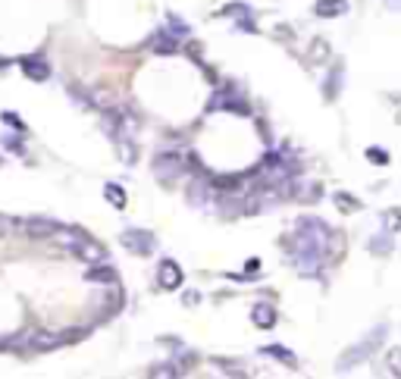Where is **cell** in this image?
<instances>
[{"instance_id":"1","label":"cell","mask_w":401,"mask_h":379,"mask_svg":"<svg viewBox=\"0 0 401 379\" xmlns=\"http://www.w3.org/2000/svg\"><path fill=\"white\" fill-rule=\"evenodd\" d=\"M386 335H389V326H386V323H379V326L373 329L370 335H367L364 342H357L354 348H348V351H345V354H342V357H339V373L351 370V367H357V364H364L367 357H370L373 351L379 348V345L386 342Z\"/></svg>"},{"instance_id":"2","label":"cell","mask_w":401,"mask_h":379,"mask_svg":"<svg viewBox=\"0 0 401 379\" xmlns=\"http://www.w3.org/2000/svg\"><path fill=\"white\" fill-rule=\"evenodd\" d=\"M182 172H185V160H182L176 151H160V154L154 157V176H157V182L172 185Z\"/></svg>"},{"instance_id":"3","label":"cell","mask_w":401,"mask_h":379,"mask_svg":"<svg viewBox=\"0 0 401 379\" xmlns=\"http://www.w3.org/2000/svg\"><path fill=\"white\" fill-rule=\"evenodd\" d=\"M122 248L138 254V257H148V254L157 251V238L148 229H126L122 232Z\"/></svg>"},{"instance_id":"4","label":"cell","mask_w":401,"mask_h":379,"mask_svg":"<svg viewBox=\"0 0 401 379\" xmlns=\"http://www.w3.org/2000/svg\"><path fill=\"white\" fill-rule=\"evenodd\" d=\"M182 279H185V273H182V267L176 261H164L157 267V285L164 291H176L182 285Z\"/></svg>"},{"instance_id":"5","label":"cell","mask_w":401,"mask_h":379,"mask_svg":"<svg viewBox=\"0 0 401 379\" xmlns=\"http://www.w3.org/2000/svg\"><path fill=\"white\" fill-rule=\"evenodd\" d=\"M73 251H75V257L85 263H101L107 257V248L101 245V241H94V238H85V235L73 245Z\"/></svg>"},{"instance_id":"6","label":"cell","mask_w":401,"mask_h":379,"mask_svg":"<svg viewBox=\"0 0 401 379\" xmlns=\"http://www.w3.org/2000/svg\"><path fill=\"white\" fill-rule=\"evenodd\" d=\"M57 226L60 223H53V220H47V216H31V220L23 223V232L29 238H38V241H41V238H51L53 232H57Z\"/></svg>"},{"instance_id":"7","label":"cell","mask_w":401,"mask_h":379,"mask_svg":"<svg viewBox=\"0 0 401 379\" xmlns=\"http://www.w3.org/2000/svg\"><path fill=\"white\" fill-rule=\"evenodd\" d=\"M326 60H329V41L326 38H313L311 47L305 51V66H326Z\"/></svg>"},{"instance_id":"8","label":"cell","mask_w":401,"mask_h":379,"mask_svg":"<svg viewBox=\"0 0 401 379\" xmlns=\"http://www.w3.org/2000/svg\"><path fill=\"white\" fill-rule=\"evenodd\" d=\"M19 66H23L25 79H31V82H47V79H51V66H47L44 60H38V57L23 60Z\"/></svg>"},{"instance_id":"9","label":"cell","mask_w":401,"mask_h":379,"mask_svg":"<svg viewBox=\"0 0 401 379\" xmlns=\"http://www.w3.org/2000/svg\"><path fill=\"white\" fill-rule=\"evenodd\" d=\"M251 320H254V326H260V329H273L276 326V307L267 304V301H260V304L251 307Z\"/></svg>"},{"instance_id":"10","label":"cell","mask_w":401,"mask_h":379,"mask_svg":"<svg viewBox=\"0 0 401 379\" xmlns=\"http://www.w3.org/2000/svg\"><path fill=\"white\" fill-rule=\"evenodd\" d=\"M313 13L320 19H335V16H345L348 13V0H317Z\"/></svg>"},{"instance_id":"11","label":"cell","mask_w":401,"mask_h":379,"mask_svg":"<svg viewBox=\"0 0 401 379\" xmlns=\"http://www.w3.org/2000/svg\"><path fill=\"white\" fill-rule=\"evenodd\" d=\"M220 16H229V19H238V23H242V29L257 31L254 19H248V16H251V7H248V3H229V7H226Z\"/></svg>"},{"instance_id":"12","label":"cell","mask_w":401,"mask_h":379,"mask_svg":"<svg viewBox=\"0 0 401 379\" xmlns=\"http://www.w3.org/2000/svg\"><path fill=\"white\" fill-rule=\"evenodd\" d=\"M88 283H101V285H116V270L113 267H101V263H91V270L85 273Z\"/></svg>"},{"instance_id":"13","label":"cell","mask_w":401,"mask_h":379,"mask_svg":"<svg viewBox=\"0 0 401 379\" xmlns=\"http://www.w3.org/2000/svg\"><path fill=\"white\" fill-rule=\"evenodd\" d=\"M151 51L154 53H176L179 51L176 35H170V31H157V35L151 38Z\"/></svg>"},{"instance_id":"14","label":"cell","mask_w":401,"mask_h":379,"mask_svg":"<svg viewBox=\"0 0 401 379\" xmlns=\"http://www.w3.org/2000/svg\"><path fill=\"white\" fill-rule=\"evenodd\" d=\"M210 198V185L207 182H200V179H194L192 185H188V201L194 204V207H204Z\"/></svg>"},{"instance_id":"15","label":"cell","mask_w":401,"mask_h":379,"mask_svg":"<svg viewBox=\"0 0 401 379\" xmlns=\"http://www.w3.org/2000/svg\"><path fill=\"white\" fill-rule=\"evenodd\" d=\"M339 88H342V66H333L329 69L326 85H323V97H326V101H335V97H339Z\"/></svg>"},{"instance_id":"16","label":"cell","mask_w":401,"mask_h":379,"mask_svg":"<svg viewBox=\"0 0 401 379\" xmlns=\"http://www.w3.org/2000/svg\"><path fill=\"white\" fill-rule=\"evenodd\" d=\"M57 345H63V342H60V335H53V332L31 335V348L35 351H51V348H57Z\"/></svg>"},{"instance_id":"17","label":"cell","mask_w":401,"mask_h":379,"mask_svg":"<svg viewBox=\"0 0 401 379\" xmlns=\"http://www.w3.org/2000/svg\"><path fill=\"white\" fill-rule=\"evenodd\" d=\"M263 354L276 357V361H283V364H285V367H292V370H295V367H298V357L292 354L289 348H279V345H267V348H263Z\"/></svg>"},{"instance_id":"18","label":"cell","mask_w":401,"mask_h":379,"mask_svg":"<svg viewBox=\"0 0 401 379\" xmlns=\"http://www.w3.org/2000/svg\"><path fill=\"white\" fill-rule=\"evenodd\" d=\"M88 101H91L94 107H101V110H110V107H116V97H113L107 88H94V91L88 94Z\"/></svg>"},{"instance_id":"19","label":"cell","mask_w":401,"mask_h":379,"mask_svg":"<svg viewBox=\"0 0 401 379\" xmlns=\"http://www.w3.org/2000/svg\"><path fill=\"white\" fill-rule=\"evenodd\" d=\"M116 148H119V157H122V164L132 166V164H135V157H138L135 138H116Z\"/></svg>"},{"instance_id":"20","label":"cell","mask_w":401,"mask_h":379,"mask_svg":"<svg viewBox=\"0 0 401 379\" xmlns=\"http://www.w3.org/2000/svg\"><path fill=\"white\" fill-rule=\"evenodd\" d=\"M104 198L113 204V207H119V210H126V192L116 185V182H110V185L104 188Z\"/></svg>"},{"instance_id":"21","label":"cell","mask_w":401,"mask_h":379,"mask_svg":"<svg viewBox=\"0 0 401 379\" xmlns=\"http://www.w3.org/2000/svg\"><path fill=\"white\" fill-rule=\"evenodd\" d=\"M392 232H386V235H376L370 241V251L373 254H379V257H386V254H392Z\"/></svg>"},{"instance_id":"22","label":"cell","mask_w":401,"mask_h":379,"mask_svg":"<svg viewBox=\"0 0 401 379\" xmlns=\"http://www.w3.org/2000/svg\"><path fill=\"white\" fill-rule=\"evenodd\" d=\"M148 376H157V379H172V376H182L179 364H157L148 370Z\"/></svg>"},{"instance_id":"23","label":"cell","mask_w":401,"mask_h":379,"mask_svg":"<svg viewBox=\"0 0 401 379\" xmlns=\"http://www.w3.org/2000/svg\"><path fill=\"white\" fill-rule=\"evenodd\" d=\"M401 348H392L389 351V361H386V367H389V376H401Z\"/></svg>"},{"instance_id":"24","label":"cell","mask_w":401,"mask_h":379,"mask_svg":"<svg viewBox=\"0 0 401 379\" xmlns=\"http://www.w3.org/2000/svg\"><path fill=\"white\" fill-rule=\"evenodd\" d=\"M335 204H339V210H361V201L357 198H348V194H335Z\"/></svg>"},{"instance_id":"25","label":"cell","mask_w":401,"mask_h":379,"mask_svg":"<svg viewBox=\"0 0 401 379\" xmlns=\"http://www.w3.org/2000/svg\"><path fill=\"white\" fill-rule=\"evenodd\" d=\"M295 198H298V201H307V204L320 201V185H307V188H305V194L298 192V194H295Z\"/></svg>"},{"instance_id":"26","label":"cell","mask_w":401,"mask_h":379,"mask_svg":"<svg viewBox=\"0 0 401 379\" xmlns=\"http://www.w3.org/2000/svg\"><path fill=\"white\" fill-rule=\"evenodd\" d=\"M367 160H373V164H389V154L383 148H367Z\"/></svg>"},{"instance_id":"27","label":"cell","mask_w":401,"mask_h":379,"mask_svg":"<svg viewBox=\"0 0 401 379\" xmlns=\"http://www.w3.org/2000/svg\"><path fill=\"white\" fill-rule=\"evenodd\" d=\"M0 119H3V122H7V126H13V129H19V132H25V126H23V119H19V116H16V113H3V116H0Z\"/></svg>"},{"instance_id":"28","label":"cell","mask_w":401,"mask_h":379,"mask_svg":"<svg viewBox=\"0 0 401 379\" xmlns=\"http://www.w3.org/2000/svg\"><path fill=\"white\" fill-rule=\"evenodd\" d=\"M386 229L392 232V235L398 232V210H389V213H386Z\"/></svg>"},{"instance_id":"29","label":"cell","mask_w":401,"mask_h":379,"mask_svg":"<svg viewBox=\"0 0 401 379\" xmlns=\"http://www.w3.org/2000/svg\"><path fill=\"white\" fill-rule=\"evenodd\" d=\"M214 364L223 373H229V376H245V370H235V364H226V361H214Z\"/></svg>"},{"instance_id":"30","label":"cell","mask_w":401,"mask_h":379,"mask_svg":"<svg viewBox=\"0 0 401 379\" xmlns=\"http://www.w3.org/2000/svg\"><path fill=\"white\" fill-rule=\"evenodd\" d=\"M260 273V257H251V261H245V276H257Z\"/></svg>"},{"instance_id":"31","label":"cell","mask_w":401,"mask_h":379,"mask_svg":"<svg viewBox=\"0 0 401 379\" xmlns=\"http://www.w3.org/2000/svg\"><path fill=\"white\" fill-rule=\"evenodd\" d=\"M273 38H283V41H292V29H289V25H276V29H273Z\"/></svg>"},{"instance_id":"32","label":"cell","mask_w":401,"mask_h":379,"mask_svg":"<svg viewBox=\"0 0 401 379\" xmlns=\"http://www.w3.org/2000/svg\"><path fill=\"white\" fill-rule=\"evenodd\" d=\"M3 144H7L10 151H16V154H23V151H25L23 142H19V138H13V135H10V138H3Z\"/></svg>"},{"instance_id":"33","label":"cell","mask_w":401,"mask_h":379,"mask_svg":"<svg viewBox=\"0 0 401 379\" xmlns=\"http://www.w3.org/2000/svg\"><path fill=\"white\" fill-rule=\"evenodd\" d=\"M188 53H192V60H200V53H204V47H198L192 41V44H188Z\"/></svg>"},{"instance_id":"34","label":"cell","mask_w":401,"mask_h":379,"mask_svg":"<svg viewBox=\"0 0 401 379\" xmlns=\"http://www.w3.org/2000/svg\"><path fill=\"white\" fill-rule=\"evenodd\" d=\"M198 301H200V295H198V291H188V295H185V304H188V307H194Z\"/></svg>"}]
</instances>
